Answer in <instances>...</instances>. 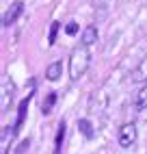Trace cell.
I'll return each mask as SVG.
<instances>
[{"instance_id":"obj_1","label":"cell","mask_w":147,"mask_h":154,"mask_svg":"<svg viewBox=\"0 0 147 154\" xmlns=\"http://www.w3.org/2000/svg\"><path fill=\"white\" fill-rule=\"evenodd\" d=\"M89 63H91V54H89V48L87 46H76L71 50V54H69V78L71 80H78L80 76H85L87 74V69H89Z\"/></svg>"},{"instance_id":"obj_2","label":"cell","mask_w":147,"mask_h":154,"mask_svg":"<svg viewBox=\"0 0 147 154\" xmlns=\"http://www.w3.org/2000/svg\"><path fill=\"white\" fill-rule=\"evenodd\" d=\"M136 137H139V132H136L134 122H128V124H123L119 128V146L121 148H132L136 143Z\"/></svg>"},{"instance_id":"obj_3","label":"cell","mask_w":147,"mask_h":154,"mask_svg":"<svg viewBox=\"0 0 147 154\" xmlns=\"http://www.w3.org/2000/svg\"><path fill=\"white\" fill-rule=\"evenodd\" d=\"M22 11H24V2H22V0H15V2L7 9V13L2 15V26H11L15 20L20 17V13H22Z\"/></svg>"},{"instance_id":"obj_4","label":"cell","mask_w":147,"mask_h":154,"mask_svg":"<svg viewBox=\"0 0 147 154\" xmlns=\"http://www.w3.org/2000/svg\"><path fill=\"white\" fill-rule=\"evenodd\" d=\"M2 100H0V109H2V113L9 111V106H11V100H13V83H9V78L2 76Z\"/></svg>"},{"instance_id":"obj_5","label":"cell","mask_w":147,"mask_h":154,"mask_svg":"<svg viewBox=\"0 0 147 154\" xmlns=\"http://www.w3.org/2000/svg\"><path fill=\"white\" fill-rule=\"evenodd\" d=\"M30 98H33V94L26 96L22 102H20V109H17V119H15V126H13V135H17L20 128L24 126V119H26V111H28V102H30Z\"/></svg>"},{"instance_id":"obj_6","label":"cell","mask_w":147,"mask_h":154,"mask_svg":"<svg viewBox=\"0 0 147 154\" xmlns=\"http://www.w3.org/2000/svg\"><path fill=\"white\" fill-rule=\"evenodd\" d=\"M98 42V26H93V24H89L85 30H82V46H93V44H95Z\"/></svg>"},{"instance_id":"obj_7","label":"cell","mask_w":147,"mask_h":154,"mask_svg":"<svg viewBox=\"0 0 147 154\" xmlns=\"http://www.w3.org/2000/svg\"><path fill=\"white\" fill-rule=\"evenodd\" d=\"M61 74H63V65L58 63V61H54V63H50L46 67V78L48 80H58Z\"/></svg>"},{"instance_id":"obj_8","label":"cell","mask_w":147,"mask_h":154,"mask_svg":"<svg viewBox=\"0 0 147 154\" xmlns=\"http://www.w3.org/2000/svg\"><path fill=\"white\" fill-rule=\"evenodd\" d=\"M132 80H134V83H143V80H147V57H145L143 63L132 72Z\"/></svg>"},{"instance_id":"obj_9","label":"cell","mask_w":147,"mask_h":154,"mask_svg":"<svg viewBox=\"0 0 147 154\" xmlns=\"http://www.w3.org/2000/svg\"><path fill=\"white\" fill-rule=\"evenodd\" d=\"M63 139H65V122H58V128H56V137H54V154H58V152H61Z\"/></svg>"},{"instance_id":"obj_10","label":"cell","mask_w":147,"mask_h":154,"mask_svg":"<svg viewBox=\"0 0 147 154\" xmlns=\"http://www.w3.org/2000/svg\"><path fill=\"white\" fill-rule=\"evenodd\" d=\"M54 102H56V94L54 91H50L48 98L44 100V104H41V111H44V115H50L52 109H54Z\"/></svg>"},{"instance_id":"obj_11","label":"cell","mask_w":147,"mask_h":154,"mask_svg":"<svg viewBox=\"0 0 147 154\" xmlns=\"http://www.w3.org/2000/svg\"><path fill=\"white\" fill-rule=\"evenodd\" d=\"M78 130H80L87 139L93 137V128H91V122H89V119H80V122H78Z\"/></svg>"},{"instance_id":"obj_12","label":"cell","mask_w":147,"mask_h":154,"mask_svg":"<svg viewBox=\"0 0 147 154\" xmlns=\"http://www.w3.org/2000/svg\"><path fill=\"white\" fill-rule=\"evenodd\" d=\"M136 106H139L141 111L147 109V85L139 91V94H136Z\"/></svg>"},{"instance_id":"obj_13","label":"cell","mask_w":147,"mask_h":154,"mask_svg":"<svg viewBox=\"0 0 147 154\" xmlns=\"http://www.w3.org/2000/svg\"><path fill=\"white\" fill-rule=\"evenodd\" d=\"M58 28H61V24H58V22H52V24H50V35H48V46H54V42H56V35H58Z\"/></svg>"},{"instance_id":"obj_14","label":"cell","mask_w":147,"mask_h":154,"mask_svg":"<svg viewBox=\"0 0 147 154\" xmlns=\"http://www.w3.org/2000/svg\"><path fill=\"white\" fill-rule=\"evenodd\" d=\"M65 33H67L69 37H74V35L78 33V22H67V24H65Z\"/></svg>"}]
</instances>
